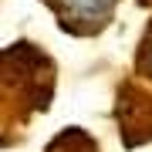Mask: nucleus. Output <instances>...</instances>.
Returning a JSON list of instances; mask_svg holds the SVG:
<instances>
[{
  "label": "nucleus",
  "instance_id": "obj_1",
  "mask_svg": "<svg viewBox=\"0 0 152 152\" xmlns=\"http://www.w3.org/2000/svg\"><path fill=\"white\" fill-rule=\"evenodd\" d=\"M115 4L118 0H48V7L58 14L61 27L71 34H85L91 37L112 20Z\"/></svg>",
  "mask_w": 152,
  "mask_h": 152
},
{
  "label": "nucleus",
  "instance_id": "obj_2",
  "mask_svg": "<svg viewBox=\"0 0 152 152\" xmlns=\"http://www.w3.org/2000/svg\"><path fill=\"white\" fill-rule=\"evenodd\" d=\"M48 152H95V142H91V135H85V132L68 129V132H61V135L48 145Z\"/></svg>",
  "mask_w": 152,
  "mask_h": 152
},
{
  "label": "nucleus",
  "instance_id": "obj_3",
  "mask_svg": "<svg viewBox=\"0 0 152 152\" xmlns=\"http://www.w3.org/2000/svg\"><path fill=\"white\" fill-rule=\"evenodd\" d=\"M139 68H142V75L152 78V24H149L145 37H142V48H139Z\"/></svg>",
  "mask_w": 152,
  "mask_h": 152
}]
</instances>
